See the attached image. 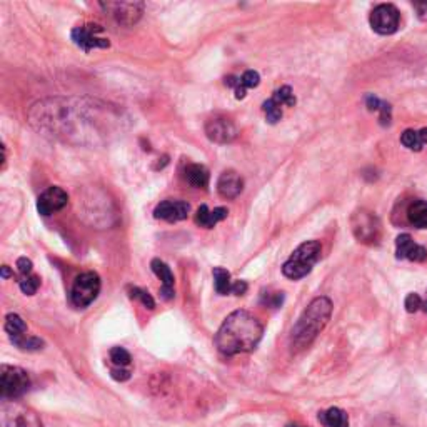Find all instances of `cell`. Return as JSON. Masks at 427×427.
Returning <instances> with one entry per match:
<instances>
[{
  "instance_id": "cell-33",
  "label": "cell",
  "mask_w": 427,
  "mask_h": 427,
  "mask_svg": "<svg viewBox=\"0 0 427 427\" xmlns=\"http://www.w3.org/2000/svg\"><path fill=\"white\" fill-rule=\"evenodd\" d=\"M404 306L409 314H414V312L422 309V299L419 298V294H416V292H410V294H407Z\"/></svg>"
},
{
  "instance_id": "cell-25",
  "label": "cell",
  "mask_w": 427,
  "mask_h": 427,
  "mask_svg": "<svg viewBox=\"0 0 427 427\" xmlns=\"http://www.w3.org/2000/svg\"><path fill=\"white\" fill-rule=\"evenodd\" d=\"M272 98H274L279 105H287V107H294L295 102H298V98H295L294 92H292V89L289 85H282L280 89L275 90Z\"/></svg>"
},
{
  "instance_id": "cell-18",
  "label": "cell",
  "mask_w": 427,
  "mask_h": 427,
  "mask_svg": "<svg viewBox=\"0 0 427 427\" xmlns=\"http://www.w3.org/2000/svg\"><path fill=\"white\" fill-rule=\"evenodd\" d=\"M184 177L196 189H207L209 179H211L209 169L202 164H189L184 171Z\"/></svg>"
},
{
  "instance_id": "cell-6",
  "label": "cell",
  "mask_w": 427,
  "mask_h": 427,
  "mask_svg": "<svg viewBox=\"0 0 427 427\" xmlns=\"http://www.w3.org/2000/svg\"><path fill=\"white\" fill-rule=\"evenodd\" d=\"M0 424L2 427H43L39 414L17 401H3Z\"/></svg>"
},
{
  "instance_id": "cell-26",
  "label": "cell",
  "mask_w": 427,
  "mask_h": 427,
  "mask_svg": "<svg viewBox=\"0 0 427 427\" xmlns=\"http://www.w3.org/2000/svg\"><path fill=\"white\" fill-rule=\"evenodd\" d=\"M39 286H41V279L37 275H22V279L19 280V287L25 295H34L37 292Z\"/></svg>"
},
{
  "instance_id": "cell-34",
  "label": "cell",
  "mask_w": 427,
  "mask_h": 427,
  "mask_svg": "<svg viewBox=\"0 0 427 427\" xmlns=\"http://www.w3.org/2000/svg\"><path fill=\"white\" fill-rule=\"evenodd\" d=\"M32 267H34L32 260L27 259V257H21V259H17V269L22 275H30Z\"/></svg>"
},
{
  "instance_id": "cell-39",
  "label": "cell",
  "mask_w": 427,
  "mask_h": 427,
  "mask_svg": "<svg viewBox=\"0 0 427 427\" xmlns=\"http://www.w3.org/2000/svg\"><path fill=\"white\" fill-rule=\"evenodd\" d=\"M10 275H12L10 269L7 267V266H3V267H2V278H3V279H7V278H10Z\"/></svg>"
},
{
  "instance_id": "cell-27",
  "label": "cell",
  "mask_w": 427,
  "mask_h": 427,
  "mask_svg": "<svg viewBox=\"0 0 427 427\" xmlns=\"http://www.w3.org/2000/svg\"><path fill=\"white\" fill-rule=\"evenodd\" d=\"M129 295H130V298H132V299L140 300V302L144 304V306L147 307V309H150V311H152L154 307H156V302H154L152 295H150L147 291H144V289H140V287H132V286H130V287H129Z\"/></svg>"
},
{
  "instance_id": "cell-22",
  "label": "cell",
  "mask_w": 427,
  "mask_h": 427,
  "mask_svg": "<svg viewBox=\"0 0 427 427\" xmlns=\"http://www.w3.org/2000/svg\"><path fill=\"white\" fill-rule=\"evenodd\" d=\"M407 220L413 227L427 229V200H414L407 209Z\"/></svg>"
},
{
  "instance_id": "cell-32",
  "label": "cell",
  "mask_w": 427,
  "mask_h": 427,
  "mask_svg": "<svg viewBox=\"0 0 427 427\" xmlns=\"http://www.w3.org/2000/svg\"><path fill=\"white\" fill-rule=\"evenodd\" d=\"M240 81H242V84L247 90L256 89V87L260 84V75L259 72H256V70H246V72L240 75Z\"/></svg>"
},
{
  "instance_id": "cell-31",
  "label": "cell",
  "mask_w": 427,
  "mask_h": 427,
  "mask_svg": "<svg viewBox=\"0 0 427 427\" xmlns=\"http://www.w3.org/2000/svg\"><path fill=\"white\" fill-rule=\"evenodd\" d=\"M377 112H379V122H381V125H384V127L390 125V121H393V107H390L389 102L382 101Z\"/></svg>"
},
{
  "instance_id": "cell-1",
  "label": "cell",
  "mask_w": 427,
  "mask_h": 427,
  "mask_svg": "<svg viewBox=\"0 0 427 427\" xmlns=\"http://www.w3.org/2000/svg\"><path fill=\"white\" fill-rule=\"evenodd\" d=\"M264 327L247 311H234L227 315L216 334V346L224 355L252 353L262 339Z\"/></svg>"
},
{
  "instance_id": "cell-13",
  "label": "cell",
  "mask_w": 427,
  "mask_h": 427,
  "mask_svg": "<svg viewBox=\"0 0 427 427\" xmlns=\"http://www.w3.org/2000/svg\"><path fill=\"white\" fill-rule=\"evenodd\" d=\"M189 212H191V205L185 200H162L154 209V217L160 220H167V222H179V220L187 219Z\"/></svg>"
},
{
  "instance_id": "cell-36",
  "label": "cell",
  "mask_w": 427,
  "mask_h": 427,
  "mask_svg": "<svg viewBox=\"0 0 427 427\" xmlns=\"http://www.w3.org/2000/svg\"><path fill=\"white\" fill-rule=\"evenodd\" d=\"M110 375H112V379H116V381H129L130 379V373L127 369H122V367H117V369H112L110 371Z\"/></svg>"
},
{
  "instance_id": "cell-29",
  "label": "cell",
  "mask_w": 427,
  "mask_h": 427,
  "mask_svg": "<svg viewBox=\"0 0 427 427\" xmlns=\"http://www.w3.org/2000/svg\"><path fill=\"white\" fill-rule=\"evenodd\" d=\"M224 84L227 87H231V89H234L237 101H242V98H246L247 89L244 87L242 81H240V77H236V75H229V77L224 79Z\"/></svg>"
},
{
  "instance_id": "cell-20",
  "label": "cell",
  "mask_w": 427,
  "mask_h": 427,
  "mask_svg": "<svg viewBox=\"0 0 427 427\" xmlns=\"http://www.w3.org/2000/svg\"><path fill=\"white\" fill-rule=\"evenodd\" d=\"M401 144L404 145L406 149L414 150V152H421V150L424 149V145L427 144V127L421 130L414 129L404 130V134L401 136Z\"/></svg>"
},
{
  "instance_id": "cell-9",
  "label": "cell",
  "mask_w": 427,
  "mask_h": 427,
  "mask_svg": "<svg viewBox=\"0 0 427 427\" xmlns=\"http://www.w3.org/2000/svg\"><path fill=\"white\" fill-rule=\"evenodd\" d=\"M371 27L379 35H393L397 32L401 23V14L393 3H381L371 12Z\"/></svg>"
},
{
  "instance_id": "cell-41",
  "label": "cell",
  "mask_w": 427,
  "mask_h": 427,
  "mask_svg": "<svg viewBox=\"0 0 427 427\" xmlns=\"http://www.w3.org/2000/svg\"><path fill=\"white\" fill-rule=\"evenodd\" d=\"M287 427H304V426H300V424H289Z\"/></svg>"
},
{
  "instance_id": "cell-4",
  "label": "cell",
  "mask_w": 427,
  "mask_h": 427,
  "mask_svg": "<svg viewBox=\"0 0 427 427\" xmlns=\"http://www.w3.org/2000/svg\"><path fill=\"white\" fill-rule=\"evenodd\" d=\"M29 374L22 367L7 366V364L0 367V397L3 401H15L22 397L29 390Z\"/></svg>"
},
{
  "instance_id": "cell-28",
  "label": "cell",
  "mask_w": 427,
  "mask_h": 427,
  "mask_svg": "<svg viewBox=\"0 0 427 427\" xmlns=\"http://www.w3.org/2000/svg\"><path fill=\"white\" fill-rule=\"evenodd\" d=\"M110 361L116 364L117 367H125V366H129L130 361H132V357H130L129 351H125L124 347L117 346L110 349Z\"/></svg>"
},
{
  "instance_id": "cell-30",
  "label": "cell",
  "mask_w": 427,
  "mask_h": 427,
  "mask_svg": "<svg viewBox=\"0 0 427 427\" xmlns=\"http://www.w3.org/2000/svg\"><path fill=\"white\" fill-rule=\"evenodd\" d=\"M260 302L264 306L272 307V309H278V307L282 306L284 302V294L282 292H267V294H262V300Z\"/></svg>"
},
{
  "instance_id": "cell-12",
  "label": "cell",
  "mask_w": 427,
  "mask_h": 427,
  "mask_svg": "<svg viewBox=\"0 0 427 427\" xmlns=\"http://www.w3.org/2000/svg\"><path fill=\"white\" fill-rule=\"evenodd\" d=\"M69 202V196L62 187L52 185V187L45 189L37 199V211L42 216H52V214L62 211Z\"/></svg>"
},
{
  "instance_id": "cell-21",
  "label": "cell",
  "mask_w": 427,
  "mask_h": 427,
  "mask_svg": "<svg viewBox=\"0 0 427 427\" xmlns=\"http://www.w3.org/2000/svg\"><path fill=\"white\" fill-rule=\"evenodd\" d=\"M319 422L324 427H349V417H347L346 410L339 409V407L322 410L319 414Z\"/></svg>"
},
{
  "instance_id": "cell-35",
  "label": "cell",
  "mask_w": 427,
  "mask_h": 427,
  "mask_svg": "<svg viewBox=\"0 0 427 427\" xmlns=\"http://www.w3.org/2000/svg\"><path fill=\"white\" fill-rule=\"evenodd\" d=\"M381 98L375 97L374 94H367L366 96V107L371 110V112H377L379 107H381Z\"/></svg>"
},
{
  "instance_id": "cell-10",
  "label": "cell",
  "mask_w": 427,
  "mask_h": 427,
  "mask_svg": "<svg viewBox=\"0 0 427 427\" xmlns=\"http://www.w3.org/2000/svg\"><path fill=\"white\" fill-rule=\"evenodd\" d=\"M98 6L122 25H134L144 14V2H101Z\"/></svg>"
},
{
  "instance_id": "cell-8",
  "label": "cell",
  "mask_w": 427,
  "mask_h": 427,
  "mask_svg": "<svg viewBox=\"0 0 427 427\" xmlns=\"http://www.w3.org/2000/svg\"><path fill=\"white\" fill-rule=\"evenodd\" d=\"M102 32H104V27L98 23H84V25L74 27L70 39L79 49L89 54L94 49H109L110 47L109 39L102 37Z\"/></svg>"
},
{
  "instance_id": "cell-11",
  "label": "cell",
  "mask_w": 427,
  "mask_h": 427,
  "mask_svg": "<svg viewBox=\"0 0 427 427\" xmlns=\"http://www.w3.org/2000/svg\"><path fill=\"white\" fill-rule=\"evenodd\" d=\"M237 127L227 117H212L205 122V136L216 144H229L237 137Z\"/></svg>"
},
{
  "instance_id": "cell-17",
  "label": "cell",
  "mask_w": 427,
  "mask_h": 427,
  "mask_svg": "<svg viewBox=\"0 0 427 427\" xmlns=\"http://www.w3.org/2000/svg\"><path fill=\"white\" fill-rule=\"evenodd\" d=\"M229 216V211L225 207H216L214 211H211V209L207 207V205L202 204L199 209H197L196 212V224L200 225V227L204 229H212L214 225L219 224L220 220L227 219Z\"/></svg>"
},
{
  "instance_id": "cell-15",
  "label": "cell",
  "mask_w": 427,
  "mask_h": 427,
  "mask_svg": "<svg viewBox=\"0 0 427 427\" xmlns=\"http://www.w3.org/2000/svg\"><path fill=\"white\" fill-rule=\"evenodd\" d=\"M244 191V179L236 171H225L217 180V192L224 199H236Z\"/></svg>"
},
{
  "instance_id": "cell-16",
  "label": "cell",
  "mask_w": 427,
  "mask_h": 427,
  "mask_svg": "<svg viewBox=\"0 0 427 427\" xmlns=\"http://www.w3.org/2000/svg\"><path fill=\"white\" fill-rule=\"evenodd\" d=\"M150 269H152L154 274L157 275L162 280V287H160V295L162 299L171 300L176 295V291H174V274L171 271V267L160 259H154L150 262Z\"/></svg>"
},
{
  "instance_id": "cell-24",
  "label": "cell",
  "mask_w": 427,
  "mask_h": 427,
  "mask_svg": "<svg viewBox=\"0 0 427 427\" xmlns=\"http://www.w3.org/2000/svg\"><path fill=\"white\" fill-rule=\"evenodd\" d=\"M262 110H264V114H266L269 124H278L280 118H282V105H279L272 97L264 102Z\"/></svg>"
},
{
  "instance_id": "cell-23",
  "label": "cell",
  "mask_w": 427,
  "mask_h": 427,
  "mask_svg": "<svg viewBox=\"0 0 427 427\" xmlns=\"http://www.w3.org/2000/svg\"><path fill=\"white\" fill-rule=\"evenodd\" d=\"M214 286H216V292L219 295H229L232 294V280L231 272L224 267H214Z\"/></svg>"
},
{
  "instance_id": "cell-38",
  "label": "cell",
  "mask_w": 427,
  "mask_h": 427,
  "mask_svg": "<svg viewBox=\"0 0 427 427\" xmlns=\"http://www.w3.org/2000/svg\"><path fill=\"white\" fill-rule=\"evenodd\" d=\"M414 9L417 12L419 21L427 22V2H417L414 3Z\"/></svg>"
},
{
  "instance_id": "cell-37",
  "label": "cell",
  "mask_w": 427,
  "mask_h": 427,
  "mask_svg": "<svg viewBox=\"0 0 427 427\" xmlns=\"http://www.w3.org/2000/svg\"><path fill=\"white\" fill-rule=\"evenodd\" d=\"M247 292V282L246 280H236L232 284V294L234 295H244Z\"/></svg>"
},
{
  "instance_id": "cell-2",
  "label": "cell",
  "mask_w": 427,
  "mask_h": 427,
  "mask_svg": "<svg viewBox=\"0 0 427 427\" xmlns=\"http://www.w3.org/2000/svg\"><path fill=\"white\" fill-rule=\"evenodd\" d=\"M332 315V302L329 298L312 299V302L306 307V311L300 314L298 322L294 324L291 331V351L294 354L300 353V351L307 349L315 337L324 331L327 322L331 320Z\"/></svg>"
},
{
  "instance_id": "cell-19",
  "label": "cell",
  "mask_w": 427,
  "mask_h": 427,
  "mask_svg": "<svg viewBox=\"0 0 427 427\" xmlns=\"http://www.w3.org/2000/svg\"><path fill=\"white\" fill-rule=\"evenodd\" d=\"M3 329L9 334L10 341L14 342L15 346L27 337V324L23 322V319L17 314H7Z\"/></svg>"
},
{
  "instance_id": "cell-14",
  "label": "cell",
  "mask_w": 427,
  "mask_h": 427,
  "mask_svg": "<svg viewBox=\"0 0 427 427\" xmlns=\"http://www.w3.org/2000/svg\"><path fill=\"white\" fill-rule=\"evenodd\" d=\"M395 257L410 262H424L427 260V249L414 242L409 234H401L395 239Z\"/></svg>"
},
{
  "instance_id": "cell-3",
  "label": "cell",
  "mask_w": 427,
  "mask_h": 427,
  "mask_svg": "<svg viewBox=\"0 0 427 427\" xmlns=\"http://www.w3.org/2000/svg\"><path fill=\"white\" fill-rule=\"evenodd\" d=\"M320 252H322V246L319 240H306L284 262L282 274L292 280L306 278L307 274H311L314 264L320 259Z\"/></svg>"
},
{
  "instance_id": "cell-40",
  "label": "cell",
  "mask_w": 427,
  "mask_h": 427,
  "mask_svg": "<svg viewBox=\"0 0 427 427\" xmlns=\"http://www.w3.org/2000/svg\"><path fill=\"white\" fill-rule=\"evenodd\" d=\"M422 311H424L426 314H427V300H426V302H422Z\"/></svg>"
},
{
  "instance_id": "cell-5",
  "label": "cell",
  "mask_w": 427,
  "mask_h": 427,
  "mask_svg": "<svg viewBox=\"0 0 427 427\" xmlns=\"http://www.w3.org/2000/svg\"><path fill=\"white\" fill-rule=\"evenodd\" d=\"M98 292H101V278H98L97 272H84L74 280V286L70 289L69 295L70 304L77 309H84L97 299Z\"/></svg>"
},
{
  "instance_id": "cell-7",
  "label": "cell",
  "mask_w": 427,
  "mask_h": 427,
  "mask_svg": "<svg viewBox=\"0 0 427 427\" xmlns=\"http://www.w3.org/2000/svg\"><path fill=\"white\" fill-rule=\"evenodd\" d=\"M355 239L362 244H377L381 239V222L373 212L359 209L351 217Z\"/></svg>"
}]
</instances>
